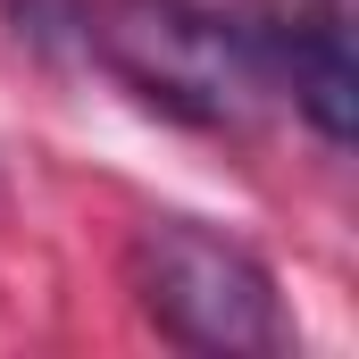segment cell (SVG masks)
<instances>
[{
	"label": "cell",
	"instance_id": "cell-4",
	"mask_svg": "<svg viewBox=\"0 0 359 359\" xmlns=\"http://www.w3.org/2000/svg\"><path fill=\"white\" fill-rule=\"evenodd\" d=\"M0 17H8V34L34 50V59H92V0H0Z\"/></svg>",
	"mask_w": 359,
	"mask_h": 359
},
{
	"label": "cell",
	"instance_id": "cell-1",
	"mask_svg": "<svg viewBox=\"0 0 359 359\" xmlns=\"http://www.w3.org/2000/svg\"><path fill=\"white\" fill-rule=\"evenodd\" d=\"M134 309L176 343L209 359H276L292 351V318L276 301V276L201 217H142L126 243Z\"/></svg>",
	"mask_w": 359,
	"mask_h": 359
},
{
	"label": "cell",
	"instance_id": "cell-2",
	"mask_svg": "<svg viewBox=\"0 0 359 359\" xmlns=\"http://www.w3.org/2000/svg\"><path fill=\"white\" fill-rule=\"evenodd\" d=\"M92 59L142 92L159 117L226 134L259 109L268 67L243 34V17H217L201 0H117L92 17Z\"/></svg>",
	"mask_w": 359,
	"mask_h": 359
},
{
	"label": "cell",
	"instance_id": "cell-3",
	"mask_svg": "<svg viewBox=\"0 0 359 359\" xmlns=\"http://www.w3.org/2000/svg\"><path fill=\"white\" fill-rule=\"evenodd\" d=\"M243 34L268 84H284L292 109L318 126V142L343 151L359 126V0H251Z\"/></svg>",
	"mask_w": 359,
	"mask_h": 359
}]
</instances>
